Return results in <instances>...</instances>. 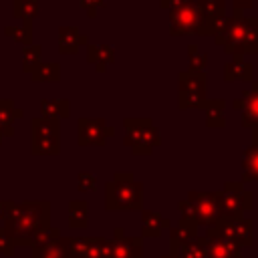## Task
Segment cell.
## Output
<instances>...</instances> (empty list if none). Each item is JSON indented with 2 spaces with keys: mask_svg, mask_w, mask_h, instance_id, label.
Listing matches in <instances>:
<instances>
[{
  "mask_svg": "<svg viewBox=\"0 0 258 258\" xmlns=\"http://www.w3.org/2000/svg\"><path fill=\"white\" fill-rule=\"evenodd\" d=\"M50 218V204L40 200V202H22V204H12L8 202L6 208V218L2 228L6 234L14 240L16 246H34L36 238L48 230V220Z\"/></svg>",
  "mask_w": 258,
  "mask_h": 258,
  "instance_id": "1",
  "label": "cell"
},
{
  "mask_svg": "<svg viewBox=\"0 0 258 258\" xmlns=\"http://www.w3.org/2000/svg\"><path fill=\"white\" fill-rule=\"evenodd\" d=\"M214 40L224 48L226 54L232 56L258 54V16H244L242 12L234 10Z\"/></svg>",
  "mask_w": 258,
  "mask_h": 258,
  "instance_id": "2",
  "label": "cell"
},
{
  "mask_svg": "<svg viewBox=\"0 0 258 258\" xmlns=\"http://www.w3.org/2000/svg\"><path fill=\"white\" fill-rule=\"evenodd\" d=\"M143 187L133 179L131 173H115L113 181L105 189V208L107 210H141Z\"/></svg>",
  "mask_w": 258,
  "mask_h": 258,
  "instance_id": "3",
  "label": "cell"
},
{
  "mask_svg": "<svg viewBox=\"0 0 258 258\" xmlns=\"http://www.w3.org/2000/svg\"><path fill=\"white\" fill-rule=\"evenodd\" d=\"M254 206L252 191L244 189L242 181H226L224 189L220 191V208L222 218H244L248 210Z\"/></svg>",
  "mask_w": 258,
  "mask_h": 258,
  "instance_id": "4",
  "label": "cell"
},
{
  "mask_svg": "<svg viewBox=\"0 0 258 258\" xmlns=\"http://www.w3.org/2000/svg\"><path fill=\"white\" fill-rule=\"evenodd\" d=\"M185 200L191 206L194 220L198 226L212 228L222 220L220 191H189Z\"/></svg>",
  "mask_w": 258,
  "mask_h": 258,
  "instance_id": "5",
  "label": "cell"
},
{
  "mask_svg": "<svg viewBox=\"0 0 258 258\" xmlns=\"http://www.w3.org/2000/svg\"><path fill=\"white\" fill-rule=\"evenodd\" d=\"M206 97V73L183 71L179 73V107L181 109H204Z\"/></svg>",
  "mask_w": 258,
  "mask_h": 258,
  "instance_id": "6",
  "label": "cell"
},
{
  "mask_svg": "<svg viewBox=\"0 0 258 258\" xmlns=\"http://www.w3.org/2000/svg\"><path fill=\"white\" fill-rule=\"evenodd\" d=\"M171 14V34H202L206 36V20L198 6V0L169 10Z\"/></svg>",
  "mask_w": 258,
  "mask_h": 258,
  "instance_id": "7",
  "label": "cell"
},
{
  "mask_svg": "<svg viewBox=\"0 0 258 258\" xmlns=\"http://www.w3.org/2000/svg\"><path fill=\"white\" fill-rule=\"evenodd\" d=\"M127 137L125 143L133 149V153H149L159 143V133L147 119H127Z\"/></svg>",
  "mask_w": 258,
  "mask_h": 258,
  "instance_id": "8",
  "label": "cell"
},
{
  "mask_svg": "<svg viewBox=\"0 0 258 258\" xmlns=\"http://www.w3.org/2000/svg\"><path fill=\"white\" fill-rule=\"evenodd\" d=\"M212 230L234 242L238 248H250L254 244V222L250 218H222Z\"/></svg>",
  "mask_w": 258,
  "mask_h": 258,
  "instance_id": "9",
  "label": "cell"
},
{
  "mask_svg": "<svg viewBox=\"0 0 258 258\" xmlns=\"http://www.w3.org/2000/svg\"><path fill=\"white\" fill-rule=\"evenodd\" d=\"M32 151L38 155L58 153V123L56 119L32 121Z\"/></svg>",
  "mask_w": 258,
  "mask_h": 258,
  "instance_id": "10",
  "label": "cell"
},
{
  "mask_svg": "<svg viewBox=\"0 0 258 258\" xmlns=\"http://www.w3.org/2000/svg\"><path fill=\"white\" fill-rule=\"evenodd\" d=\"M232 107L242 111V125L244 127L258 129V81L252 83L250 91H242V97L234 99Z\"/></svg>",
  "mask_w": 258,
  "mask_h": 258,
  "instance_id": "11",
  "label": "cell"
},
{
  "mask_svg": "<svg viewBox=\"0 0 258 258\" xmlns=\"http://www.w3.org/2000/svg\"><path fill=\"white\" fill-rule=\"evenodd\" d=\"M204 242H206V258H244L242 248H238L234 242L218 236L212 228L206 230Z\"/></svg>",
  "mask_w": 258,
  "mask_h": 258,
  "instance_id": "12",
  "label": "cell"
},
{
  "mask_svg": "<svg viewBox=\"0 0 258 258\" xmlns=\"http://www.w3.org/2000/svg\"><path fill=\"white\" fill-rule=\"evenodd\" d=\"M115 129L107 127L103 119H83L79 121V143L81 145H103L109 135H113Z\"/></svg>",
  "mask_w": 258,
  "mask_h": 258,
  "instance_id": "13",
  "label": "cell"
},
{
  "mask_svg": "<svg viewBox=\"0 0 258 258\" xmlns=\"http://www.w3.org/2000/svg\"><path fill=\"white\" fill-rule=\"evenodd\" d=\"M111 258H143L141 238H129L121 228H117L111 242Z\"/></svg>",
  "mask_w": 258,
  "mask_h": 258,
  "instance_id": "14",
  "label": "cell"
},
{
  "mask_svg": "<svg viewBox=\"0 0 258 258\" xmlns=\"http://www.w3.org/2000/svg\"><path fill=\"white\" fill-rule=\"evenodd\" d=\"M254 67L248 62L244 56H234L224 64V81L234 83V81H252Z\"/></svg>",
  "mask_w": 258,
  "mask_h": 258,
  "instance_id": "15",
  "label": "cell"
},
{
  "mask_svg": "<svg viewBox=\"0 0 258 258\" xmlns=\"http://www.w3.org/2000/svg\"><path fill=\"white\" fill-rule=\"evenodd\" d=\"M196 238H198V224L191 222V220H181L179 218L177 226L169 228V246L171 248L183 246V244H187Z\"/></svg>",
  "mask_w": 258,
  "mask_h": 258,
  "instance_id": "16",
  "label": "cell"
},
{
  "mask_svg": "<svg viewBox=\"0 0 258 258\" xmlns=\"http://www.w3.org/2000/svg\"><path fill=\"white\" fill-rule=\"evenodd\" d=\"M169 230L171 224L169 220L161 218V214L157 212H151V210H143L141 212V234L147 236V238H155L161 234V230Z\"/></svg>",
  "mask_w": 258,
  "mask_h": 258,
  "instance_id": "17",
  "label": "cell"
},
{
  "mask_svg": "<svg viewBox=\"0 0 258 258\" xmlns=\"http://www.w3.org/2000/svg\"><path fill=\"white\" fill-rule=\"evenodd\" d=\"M81 44H87V38H85L75 26L60 28V32H58V46H60V52H77V50L81 48Z\"/></svg>",
  "mask_w": 258,
  "mask_h": 258,
  "instance_id": "18",
  "label": "cell"
},
{
  "mask_svg": "<svg viewBox=\"0 0 258 258\" xmlns=\"http://www.w3.org/2000/svg\"><path fill=\"white\" fill-rule=\"evenodd\" d=\"M30 258H67L64 252V238L58 236L42 246H34L30 252Z\"/></svg>",
  "mask_w": 258,
  "mask_h": 258,
  "instance_id": "19",
  "label": "cell"
},
{
  "mask_svg": "<svg viewBox=\"0 0 258 258\" xmlns=\"http://www.w3.org/2000/svg\"><path fill=\"white\" fill-rule=\"evenodd\" d=\"M206 111V125L208 127H224L226 125V101L224 99H212L204 107Z\"/></svg>",
  "mask_w": 258,
  "mask_h": 258,
  "instance_id": "20",
  "label": "cell"
},
{
  "mask_svg": "<svg viewBox=\"0 0 258 258\" xmlns=\"http://www.w3.org/2000/svg\"><path fill=\"white\" fill-rule=\"evenodd\" d=\"M242 167H244L242 183H246V181H258V147L256 145H250V147L244 149Z\"/></svg>",
  "mask_w": 258,
  "mask_h": 258,
  "instance_id": "21",
  "label": "cell"
},
{
  "mask_svg": "<svg viewBox=\"0 0 258 258\" xmlns=\"http://www.w3.org/2000/svg\"><path fill=\"white\" fill-rule=\"evenodd\" d=\"M87 210H89V206H87V202H83V200H73L71 204H69V226L73 228V230H83V228H87Z\"/></svg>",
  "mask_w": 258,
  "mask_h": 258,
  "instance_id": "22",
  "label": "cell"
},
{
  "mask_svg": "<svg viewBox=\"0 0 258 258\" xmlns=\"http://www.w3.org/2000/svg\"><path fill=\"white\" fill-rule=\"evenodd\" d=\"M14 117H22L20 109H14L10 101H0V133L2 135H10L12 133V119Z\"/></svg>",
  "mask_w": 258,
  "mask_h": 258,
  "instance_id": "23",
  "label": "cell"
},
{
  "mask_svg": "<svg viewBox=\"0 0 258 258\" xmlns=\"http://www.w3.org/2000/svg\"><path fill=\"white\" fill-rule=\"evenodd\" d=\"M40 111L44 119H54V117H69V101L58 99V101H42Z\"/></svg>",
  "mask_w": 258,
  "mask_h": 258,
  "instance_id": "24",
  "label": "cell"
},
{
  "mask_svg": "<svg viewBox=\"0 0 258 258\" xmlns=\"http://www.w3.org/2000/svg\"><path fill=\"white\" fill-rule=\"evenodd\" d=\"M67 258H87L89 254V238H64Z\"/></svg>",
  "mask_w": 258,
  "mask_h": 258,
  "instance_id": "25",
  "label": "cell"
},
{
  "mask_svg": "<svg viewBox=\"0 0 258 258\" xmlns=\"http://www.w3.org/2000/svg\"><path fill=\"white\" fill-rule=\"evenodd\" d=\"M87 258H111V242L105 238H89Z\"/></svg>",
  "mask_w": 258,
  "mask_h": 258,
  "instance_id": "26",
  "label": "cell"
},
{
  "mask_svg": "<svg viewBox=\"0 0 258 258\" xmlns=\"http://www.w3.org/2000/svg\"><path fill=\"white\" fill-rule=\"evenodd\" d=\"M113 56H115L113 48L107 46V44H103V46H89V60L97 62L99 69H105V64L113 60Z\"/></svg>",
  "mask_w": 258,
  "mask_h": 258,
  "instance_id": "27",
  "label": "cell"
},
{
  "mask_svg": "<svg viewBox=\"0 0 258 258\" xmlns=\"http://www.w3.org/2000/svg\"><path fill=\"white\" fill-rule=\"evenodd\" d=\"M14 14L30 20L38 14V0H14Z\"/></svg>",
  "mask_w": 258,
  "mask_h": 258,
  "instance_id": "28",
  "label": "cell"
},
{
  "mask_svg": "<svg viewBox=\"0 0 258 258\" xmlns=\"http://www.w3.org/2000/svg\"><path fill=\"white\" fill-rule=\"evenodd\" d=\"M187 58H189V71L204 73L206 62H208V54L200 52L196 44H189V46H187Z\"/></svg>",
  "mask_w": 258,
  "mask_h": 258,
  "instance_id": "29",
  "label": "cell"
},
{
  "mask_svg": "<svg viewBox=\"0 0 258 258\" xmlns=\"http://www.w3.org/2000/svg\"><path fill=\"white\" fill-rule=\"evenodd\" d=\"M32 77L36 81H56L58 79V67H56V62H50L48 67L46 64H38L32 71Z\"/></svg>",
  "mask_w": 258,
  "mask_h": 258,
  "instance_id": "30",
  "label": "cell"
},
{
  "mask_svg": "<svg viewBox=\"0 0 258 258\" xmlns=\"http://www.w3.org/2000/svg\"><path fill=\"white\" fill-rule=\"evenodd\" d=\"M6 34L8 36H14L18 42H30V22L24 20V24L22 26H16V28L6 26Z\"/></svg>",
  "mask_w": 258,
  "mask_h": 258,
  "instance_id": "31",
  "label": "cell"
},
{
  "mask_svg": "<svg viewBox=\"0 0 258 258\" xmlns=\"http://www.w3.org/2000/svg\"><path fill=\"white\" fill-rule=\"evenodd\" d=\"M40 64V46H28L24 50V71H34Z\"/></svg>",
  "mask_w": 258,
  "mask_h": 258,
  "instance_id": "32",
  "label": "cell"
},
{
  "mask_svg": "<svg viewBox=\"0 0 258 258\" xmlns=\"http://www.w3.org/2000/svg\"><path fill=\"white\" fill-rule=\"evenodd\" d=\"M14 248H16L14 240L6 234V230H4V228H0V254L12 256V254H14Z\"/></svg>",
  "mask_w": 258,
  "mask_h": 258,
  "instance_id": "33",
  "label": "cell"
},
{
  "mask_svg": "<svg viewBox=\"0 0 258 258\" xmlns=\"http://www.w3.org/2000/svg\"><path fill=\"white\" fill-rule=\"evenodd\" d=\"M93 187H95V177L91 173H87V171L79 173V189L81 191H91Z\"/></svg>",
  "mask_w": 258,
  "mask_h": 258,
  "instance_id": "34",
  "label": "cell"
},
{
  "mask_svg": "<svg viewBox=\"0 0 258 258\" xmlns=\"http://www.w3.org/2000/svg\"><path fill=\"white\" fill-rule=\"evenodd\" d=\"M81 2V6L89 12V16H93L95 14V10H97V6H101L103 4V0H79Z\"/></svg>",
  "mask_w": 258,
  "mask_h": 258,
  "instance_id": "35",
  "label": "cell"
},
{
  "mask_svg": "<svg viewBox=\"0 0 258 258\" xmlns=\"http://www.w3.org/2000/svg\"><path fill=\"white\" fill-rule=\"evenodd\" d=\"M189 2H194V0H161V6H163V8H169V10H175V8L185 6V4H189Z\"/></svg>",
  "mask_w": 258,
  "mask_h": 258,
  "instance_id": "36",
  "label": "cell"
},
{
  "mask_svg": "<svg viewBox=\"0 0 258 258\" xmlns=\"http://www.w3.org/2000/svg\"><path fill=\"white\" fill-rule=\"evenodd\" d=\"M230 2H232V6H234L236 12H242V10L250 8V6H254L256 0H230Z\"/></svg>",
  "mask_w": 258,
  "mask_h": 258,
  "instance_id": "37",
  "label": "cell"
},
{
  "mask_svg": "<svg viewBox=\"0 0 258 258\" xmlns=\"http://www.w3.org/2000/svg\"><path fill=\"white\" fill-rule=\"evenodd\" d=\"M252 145L258 147V129H252Z\"/></svg>",
  "mask_w": 258,
  "mask_h": 258,
  "instance_id": "38",
  "label": "cell"
},
{
  "mask_svg": "<svg viewBox=\"0 0 258 258\" xmlns=\"http://www.w3.org/2000/svg\"><path fill=\"white\" fill-rule=\"evenodd\" d=\"M161 258H175V256H173V254H171V252H169V254H163V256H161Z\"/></svg>",
  "mask_w": 258,
  "mask_h": 258,
  "instance_id": "39",
  "label": "cell"
},
{
  "mask_svg": "<svg viewBox=\"0 0 258 258\" xmlns=\"http://www.w3.org/2000/svg\"><path fill=\"white\" fill-rule=\"evenodd\" d=\"M0 141H2V133H0Z\"/></svg>",
  "mask_w": 258,
  "mask_h": 258,
  "instance_id": "40",
  "label": "cell"
}]
</instances>
